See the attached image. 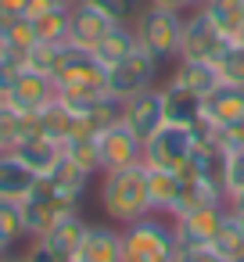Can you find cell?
Masks as SVG:
<instances>
[{
  "label": "cell",
  "instance_id": "6da1fadb",
  "mask_svg": "<svg viewBox=\"0 0 244 262\" xmlns=\"http://www.w3.org/2000/svg\"><path fill=\"white\" fill-rule=\"evenodd\" d=\"M97 201L108 223L115 226H129L144 215H151V190H147V165H126V169H112L101 172V187H97Z\"/></svg>",
  "mask_w": 244,
  "mask_h": 262
},
{
  "label": "cell",
  "instance_id": "7a4b0ae2",
  "mask_svg": "<svg viewBox=\"0 0 244 262\" xmlns=\"http://www.w3.org/2000/svg\"><path fill=\"white\" fill-rule=\"evenodd\" d=\"M54 86L58 97L65 104H72L79 115L90 108V101H97L108 90V69L97 61L94 51H79V47H65L61 65L54 72Z\"/></svg>",
  "mask_w": 244,
  "mask_h": 262
},
{
  "label": "cell",
  "instance_id": "3957f363",
  "mask_svg": "<svg viewBox=\"0 0 244 262\" xmlns=\"http://www.w3.org/2000/svg\"><path fill=\"white\" fill-rule=\"evenodd\" d=\"M180 241L169 215H144L122 226V262H172Z\"/></svg>",
  "mask_w": 244,
  "mask_h": 262
},
{
  "label": "cell",
  "instance_id": "277c9868",
  "mask_svg": "<svg viewBox=\"0 0 244 262\" xmlns=\"http://www.w3.org/2000/svg\"><path fill=\"white\" fill-rule=\"evenodd\" d=\"M183 18L187 15H176V11H162V8H140L137 18H133V33H137V43L154 54L162 65L165 61H180V43H183Z\"/></svg>",
  "mask_w": 244,
  "mask_h": 262
},
{
  "label": "cell",
  "instance_id": "5b68a950",
  "mask_svg": "<svg viewBox=\"0 0 244 262\" xmlns=\"http://www.w3.org/2000/svg\"><path fill=\"white\" fill-rule=\"evenodd\" d=\"M65 212H79V201L58 194L47 176H40L36 187L22 198V219H26V233L29 237H43L54 226V219L65 215Z\"/></svg>",
  "mask_w": 244,
  "mask_h": 262
},
{
  "label": "cell",
  "instance_id": "8992f818",
  "mask_svg": "<svg viewBox=\"0 0 244 262\" xmlns=\"http://www.w3.org/2000/svg\"><path fill=\"white\" fill-rule=\"evenodd\" d=\"M194 155V129L165 122L151 140H144V165L147 169H183Z\"/></svg>",
  "mask_w": 244,
  "mask_h": 262
},
{
  "label": "cell",
  "instance_id": "52a82bcc",
  "mask_svg": "<svg viewBox=\"0 0 244 262\" xmlns=\"http://www.w3.org/2000/svg\"><path fill=\"white\" fill-rule=\"evenodd\" d=\"M226 36L212 26V18L201 11V8H194V11H187V18H183V43H180V58H187V61H219V54L226 51Z\"/></svg>",
  "mask_w": 244,
  "mask_h": 262
},
{
  "label": "cell",
  "instance_id": "ba28073f",
  "mask_svg": "<svg viewBox=\"0 0 244 262\" xmlns=\"http://www.w3.org/2000/svg\"><path fill=\"white\" fill-rule=\"evenodd\" d=\"M158 69H162V61H158L154 54H147L144 47H137L129 58H122L119 65L108 69V94H115V97H122V101L133 97V94H140V90L154 86Z\"/></svg>",
  "mask_w": 244,
  "mask_h": 262
},
{
  "label": "cell",
  "instance_id": "9c48e42d",
  "mask_svg": "<svg viewBox=\"0 0 244 262\" xmlns=\"http://www.w3.org/2000/svg\"><path fill=\"white\" fill-rule=\"evenodd\" d=\"M97 155H101V172L126 169V165L144 162V140L126 122H115L97 133Z\"/></svg>",
  "mask_w": 244,
  "mask_h": 262
},
{
  "label": "cell",
  "instance_id": "30bf717a",
  "mask_svg": "<svg viewBox=\"0 0 244 262\" xmlns=\"http://www.w3.org/2000/svg\"><path fill=\"white\" fill-rule=\"evenodd\" d=\"M119 22L97 8L94 0H76L72 8V22H69V47H79V51H94Z\"/></svg>",
  "mask_w": 244,
  "mask_h": 262
},
{
  "label": "cell",
  "instance_id": "8fae6325",
  "mask_svg": "<svg viewBox=\"0 0 244 262\" xmlns=\"http://www.w3.org/2000/svg\"><path fill=\"white\" fill-rule=\"evenodd\" d=\"M226 219V205H197V208H183L172 215L176 226V241L180 244H212V237L219 233Z\"/></svg>",
  "mask_w": 244,
  "mask_h": 262
},
{
  "label": "cell",
  "instance_id": "7c38bea8",
  "mask_svg": "<svg viewBox=\"0 0 244 262\" xmlns=\"http://www.w3.org/2000/svg\"><path fill=\"white\" fill-rule=\"evenodd\" d=\"M140 140H151L165 126V104H162V86H147L133 97H126V119H122Z\"/></svg>",
  "mask_w": 244,
  "mask_h": 262
},
{
  "label": "cell",
  "instance_id": "4fadbf2b",
  "mask_svg": "<svg viewBox=\"0 0 244 262\" xmlns=\"http://www.w3.org/2000/svg\"><path fill=\"white\" fill-rule=\"evenodd\" d=\"M54 97H58V86H54L51 76H40V72L22 69V72L15 76V83H11V90H8L4 101L15 104V108L26 112V115H40Z\"/></svg>",
  "mask_w": 244,
  "mask_h": 262
},
{
  "label": "cell",
  "instance_id": "5bb4252c",
  "mask_svg": "<svg viewBox=\"0 0 244 262\" xmlns=\"http://www.w3.org/2000/svg\"><path fill=\"white\" fill-rule=\"evenodd\" d=\"M72 262H122V226L115 223H90L79 251Z\"/></svg>",
  "mask_w": 244,
  "mask_h": 262
},
{
  "label": "cell",
  "instance_id": "9a60e30c",
  "mask_svg": "<svg viewBox=\"0 0 244 262\" xmlns=\"http://www.w3.org/2000/svg\"><path fill=\"white\" fill-rule=\"evenodd\" d=\"M36 122H40V133L51 137V140H58V144H69V140L79 137V133H94V129L86 126V119H83L72 104H65L61 97H54V101L36 115Z\"/></svg>",
  "mask_w": 244,
  "mask_h": 262
},
{
  "label": "cell",
  "instance_id": "2e32d148",
  "mask_svg": "<svg viewBox=\"0 0 244 262\" xmlns=\"http://www.w3.org/2000/svg\"><path fill=\"white\" fill-rule=\"evenodd\" d=\"M147 190H151V212L172 219L183 208V176L176 169H147Z\"/></svg>",
  "mask_w": 244,
  "mask_h": 262
},
{
  "label": "cell",
  "instance_id": "e0dca14e",
  "mask_svg": "<svg viewBox=\"0 0 244 262\" xmlns=\"http://www.w3.org/2000/svg\"><path fill=\"white\" fill-rule=\"evenodd\" d=\"M201 119L212 122L215 129L244 119V86H215L208 97H201Z\"/></svg>",
  "mask_w": 244,
  "mask_h": 262
},
{
  "label": "cell",
  "instance_id": "ac0fdd59",
  "mask_svg": "<svg viewBox=\"0 0 244 262\" xmlns=\"http://www.w3.org/2000/svg\"><path fill=\"white\" fill-rule=\"evenodd\" d=\"M36 172L15 155V151H0V198L4 201H22L36 187Z\"/></svg>",
  "mask_w": 244,
  "mask_h": 262
},
{
  "label": "cell",
  "instance_id": "d6986e66",
  "mask_svg": "<svg viewBox=\"0 0 244 262\" xmlns=\"http://www.w3.org/2000/svg\"><path fill=\"white\" fill-rule=\"evenodd\" d=\"M169 83H176V86H183V90H190V94H197V97H208L215 86H223L219 69H215L212 61H187V58L176 61Z\"/></svg>",
  "mask_w": 244,
  "mask_h": 262
},
{
  "label": "cell",
  "instance_id": "ffe728a7",
  "mask_svg": "<svg viewBox=\"0 0 244 262\" xmlns=\"http://www.w3.org/2000/svg\"><path fill=\"white\" fill-rule=\"evenodd\" d=\"M86 226H90V223H86L79 212H65V215L54 219V226L43 233V241H47L61 258L72 262V255L79 251V244H83V237H86Z\"/></svg>",
  "mask_w": 244,
  "mask_h": 262
},
{
  "label": "cell",
  "instance_id": "44dd1931",
  "mask_svg": "<svg viewBox=\"0 0 244 262\" xmlns=\"http://www.w3.org/2000/svg\"><path fill=\"white\" fill-rule=\"evenodd\" d=\"M15 155H18L36 176H47V172L61 162V144L51 140V137H43V133H29V137L15 147Z\"/></svg>",
  "mask_w": 244,
  "mask_h": 262
},
{
  "label": "cell",
  "instance_id": "7402d4cb",
  "mask_svg": "<svg viewBox=\"0 0 244 262\" xmlns=\"http://www.w3.org/2000/svg\"><path fill=\"white\" fill-rule=\"evenodd\" d=\"M162 104H165V122H172V126H194L201 119V97L176 83L162 86Z\"/></svg>",
  "mask_w": 244,
  "mask_h": 262
},
{
  "label": "cell",
  "instance_id": "603a6c76",
  "mask_svg": "<svg viewBox=\"0 0 244 262\" xmlns=\"http://www.w3.org/2000/svg\"><path fill=\"white\" fill-rule=\"evenodd\" d=\"M137 47H140V43H137V33H133V22H119V26L94 47V54H97V61H101L104 69H112V65H119L122 58H129Z\"/></svg>",
  "mask_w": 244,
  "mask_h": 262
},
{
  "label": "cell",
  "instance_id": "cb8c5ba5",
  "mask_svg": "<svg viewBox=\"0 0 244 262\" xmlns=\"http://www.w3.org/2000/svg\"><path fill=\"white\" fill-rule=\"evenodd\" d=\"M201 11L212 18V26L233 43L244 29V0H205Z\"/></svg>",
  "mask_w": 244,
  "mask_h": 262
},
{
  "label": "cell",
  "instance_id": "d4e9b609",
  "mask_svg": "<svg viewBox=\"0 0 244 262\" xmlns=\"http://www.w3.org/2000/svg\"><path fill=\"white\" fill-rule=\"evenodd\" d=\"M47 180H51V187L58 190V194H65V198H72V201H79L83 194H86V187H90V172L86 169H79L76 162H69L65 158V151H61V162L47 172Z\"/></svg>",
  "mask_w": 244,
  "mask_h": 262
},
{
  "label": "cell",
  "instance_id": "484cf974",
  "mask_svg": "<svg viewBox=\"0 0 244 262\" xmlns=\"http://www.w3.org/2000/svg\"><path fill=\"white\" fill-rule=\"evenodd\" d=\"M83 119H86V126H90L94 133H101V129H108V126H115V122L126 119V101L104 90L97 101H90V108L83 112Z\"/></svg>",
  "mask_w": 244,
  "mask_h": 262
},
{
  "label": "cell",
  "instance_id": "4316f807",
  "mask_svg": "<svg viewBox=\"0 0 244 262\" xmlns=\"http://www.w3.org/2000/svg\"><path fill=\"white\" fill-rule=\"evenodd\" d=\"M26 219H22V201H4L0 198V251L11 255L18 241H26Z\"/></svg>",
  "mask_w": 244,
  "mask_h": 262
},
{
  "label": "cell",
  "instance_id": "83f0119b",
  "mask_svg": "<svg viewBox=\"0 0 244 262\" xmlns=\"http://www.w3.org/2000/svg\"><path fill=\"white\" fill-rule=\"evenodd\" d=\"M65 47L69 43H33L26 54H22V69H29V72H40V76H51L54 79V72H58V65H61V54H65Z\"/></svg>",
  "mask_w": 244,
  "mask_h": 262
},
{
  "label": "cell",
  "instance_id": "f1b7e54d",
  "mask_svg": "<svg viewBox=\"0 0 244 262\" xmlns=\"http://www.w3.org/2000/svg\"><path fill=\"white\" fill-rule=\"evenodd\" d=\"M61 151H65V158H69V162H76V165H79V169H86L90 176H97V172H101L97 133H79V137H72L69 144H61Z\"/></svg>",
  "mask_w": 244,
  "mask_h": 262
},
{
  "label": "cell",
  "instance_id": "f546056e",
  "mask_svg": "<svg viewBox=\"0 0 244 262\" xmlns=\"http://www.w3.org/2000/svg\"><path fill=\"white\" fill-rule=\"evenodd\" d=\"M212 248L226 258V262H233V258H240L244 255V226L237 223V215L226 208V219H223V226H219V233L212 237Z\"/></svg>",
  "mask_w": 244,
  "mask_h": 262
},
{
  "label": "cell",
  "instance_id": "4dcf8cb0",
  "mask_svg": "<svg viewBox=\"0 0 244 262\" xmlns=\"http://www.w3.org/2000/svg\"><path fill=\"white\" fill-rule=\"evenodd\" d=\"M36 22V36L43 43H69V22H72V8H51L43 11Z\"/></svg>",
  "mask_w": 244,
  "mask_h": 262
},
{
  "label": "cell",
  "instance_id": "1f68e13d",
  "mask_svg": "<svg viewBox=\"0 0 244 262\" xmlns=\"http://www.w3.org/2000/svg\"><path fill=\"white\" fill-rule=\"evenodd\" d=\"M219 180H223V194H226V201L237 198V194H244V151H223Z\"/></svg>",
  "mask_w": 244,
  "mask_h": 262
},
{
  "label": "cell",
  "instance_id": "d6a6232c",
  "mask_svg": "<svg viewBox=\"0 0 244 262\" xmlns=\"http://www.w3.org/2000/svg\"><path fill=\"white\" fill-rule=\"evenodd\" d=\"M0 29H4V36H8V43H11L15 54H26L33 43H40V36H36V22H33L29 15H22V18H8Z\"/></svg>",
  "mask_w": 244,
  "mask_h": 262
},
{
  "label": "cell",
  "instance_id": "836d02e7",
  "mask_svg": "<svg viewBox=\"0 0 244 262\" xmlns=\"http://www.w3.org/2000/svg\"><path fill=\"white\" fill-rule=\"evenodd\" d=\"M215 69H219V79L226 86H244V43H226Z\"/></svg>",
  "mask_w": 244,
  "mask_h": 262
},
{
  "label": "cell",
  "instance_id": "e575fe53",
  "mask_svg": "<svg viewBox=\"0 0 244 262\" xmlns=\"http://www.w3.org/2000/svg\"><path fill=\"white\" fill-rule=\"evenodd\" d=\"M172 262H226L212 244H180Z\"/></svg>",
  "mask_w": 244,
  "mask_h": 262
},
{
  "label": "cell",
  "instance_id": "d590c367",
  "mask_svg": "<svg viewBox=\"0 0 244 262\" xmlns=\"http://www.w3.org/2000/svg\"><path fill=\"white\" fill-rule=\"evenodd\" d=\"M97 8H104L115 22H133L140 11V0H94Z\"/></svg>",
  "mask_w": 244,
  "mask_h": 262
},
{
  "label": "cell",
  "instance_id": "8d00e7d4",
  "mask_svg": "<svg viewBox=\"0 0 244 262\" xmlns=\"http://www.w3.org/2000/svg\"><path fill=\"white\" fill-rule=\"evenodd\" d=\"M215 140H219L223 151H244V119H237V122L215 129Z\"/></svg>",
  "mask_w": 244,
  "mask_h": 262
},
{
  "label": "cell",
  "instance_id": "74e56055",
  "mask_svg": "<svg viewBox=\"0 0 244 262\" xmlns=\"http://www.w3.org/2000/svg\"><path fill=\"white\" fill-rule=\"evenodd\" d=\"M151 8H162V11H176V15H187L194 11V0H147Z\"/></svg>",
  "mask_w": 244,
  "mask_h": 262
},
{
  "label": "cell",
  "instance_id": "f35d334b",
  "mask_svg": "<svg viewBox=\"0 0 244 262\" xmlns=\"http://www.w3.org/2000/svg\"><path fill=\"white\" fill-rule=\"evenodd\" d=\"M29 11V0H0V15L4 18H22Z\"/></svg>",
  "mask_w": 244,
  "mask_h": 262
},
{
  "label": "cell",
  "instance_id": "ab89813d",
  "mask_svg": "<svg viewBox=\"0 0 244 262\" xmlns=\"http://www.w3.org/2000/svg\"><path fill=\"white\" fill-rule=\"evenodd\" d=\"M226 208H230V212H244V194L230 198V201H226Z\"/></svg>",
  "mask_w": 244,
  "mask_h": 262
},
{
  "label": "cell",
  "instance_id": "60d3db41",
  "mask_svg": "<svg viewBox=\"0 0 244 262\" xmlns=\"http://www.w3.org/2000/svg\"><path fill=\"white\" fill-rule=\"evenodd\" d=\"M0 262H29V258H26V255H4Z\"/></svg>",
  "mask_w": 244,
  "mask_h": 262
},
{
  "label": "cell",
  "instance_id": "b9f144b4",
  "mask_svg": "<svg viewBox=\"0 0 244 262\" xmlns=\"http://www.w3.org/2000/svg\"><path fill=\"white\" fill-rule=\"evenodd\" d=\"M54 8H76V0H51Z\"/></svg>",
  "mask_w": 244,
  "mask_h": 262
},
{
  "label": "cell",
  "instance_id": "7bdbcfd3",
  "mask_svg": "<svg viewBox=\"0 0 244 262\" xmlns=\"http://www.w3.org/2000/svg\"><path fill=\"white\" fill-rule=\"evenodd\" d=\"M233 215H237V223H240V226H244V212H233Z\"/></svg>",
  "mask_w": 244,
  "mask_h": 262
},
{
  "label": "cell",
  "instance_id": "ee69618b",
  "mask_svg": "<svg viewBox=\"0 0 244 262\" xmlns=\"http://www.w3.org/2000/svg\"><path fill=\"white\" fill-rule=\"evenodd\" d=\"M233 43H244V29H240V36H237V40H233Z\"/></svg>",
  "mask_w": 244,
  "mask_h": 262
},
{
  "label": "cell",
  "instance_id": "f6af8a7d",
  "mask_svg": "<svg viewBox=\"0 0 244 262\" xmlns=\"http://www.w3.org/2000/svg\"><path fill=\"white\" fill-rule=\"evenodd\" d=\"M201 4H205V0H194V8H201Z\"/></svg>",
  "mask_w": 244,
  "mask_h": 262
},
{
  "label": "cell",
  "instance_id": "bcb514c9",
  "mask_svg": "<svg viewBox=\"0 0 244 262\" xmlns=\"http://www.w3.org/2000/svg\"><path fill=\"white\" fill-rule=\"evenodd\" d=\"M233 262H244V255H240V258H233Z\"/></svg>",
  "mask_w": 244,
  "mask_h": 262
},
{
  "label": "cell",
  "instance_id": "7dc6e473",
  "mask_svg": "<svg viewBox=\"0 0 244 262\" xmlns=\"http://www.w3.org/2000/svg\"><path fill=\"white\" fill-rule=\"evenodd\" d=\"M0 258H4V251H0Z\"/></svg>",
  "mask_w": 244,
  "mask_h": 262
}]
</instances>
